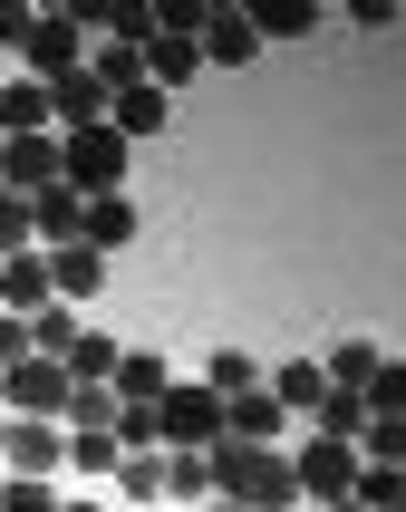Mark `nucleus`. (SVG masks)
Here are the masks:
<instances>
[{
	"label": "nucleus",
	"instance_id": "obj_1",
	"mask_svg": "<svg viewBox=\"0 0 406 512\" xmlns=\"http://www.w3.org/2000/svg\"><path fill=\"white\" fill-rule=\"evenodd\" d=\"M213 503H242V512H290L300 503V484H290V455H271V445H213Z\"/></svg>",
	"mask_w": 406,
	"mask_h": 512
},
{
	"label": "nucleus",
	"instance_id": "obj_2",
	"mask_svg": "<svg viewBox=\"0 0 406 512\" xmlns=\"http://www.w3.org/2000/svg\"><path fill=\"white\" fill-rule=\"evenodd\" d=\"M126 165H136V145L116 136V126H78V136H58V184H68L78 203L126 194Z\"/></svg>",
	"mask_w": 406,
	"mask_h": 512
},
{
	"label": "nucleus",
	"instance_id": "obj_3",
	"mask_svg": "<svg viewBox=\"0 0 406 512\" xmlns=\"http://www.w3.org/2000/svg\"><path fill=\"white\" fill-rule=\"evenodd\" d=\"M155 445H174V455H213V445H223V397L174 377L165 397H155Z\"/></svg>",
	"mask_w": 406,
	"mask_h": 512
},
{
	"label": "nucleus",
	"instance_id": "obj_4",
	"mask_svg": "<svg viewBox=\"0 0 406 512\" xmlns=\"http://www.w3.org/2000/svg\"><path fill=\"white\" fill-rule=\"evenodd\" d=\"M0 416H20V426H58V416H68V368H58V358H20V368H0Z\"/></svg>",
	"mask_w": 406,
	"mask_h": 512
},
{
	"label": "nucleus",
	"instance_id": "obj_5",
	"mask_svg": "<svg viewBox=\"0 0 406 512\" xmlns=\"http://www.w3.org/2000/svg\"><path fill=\"white\" fill-rule=\"evenodd\" d=\"M20 49H29V68H39V87H58L68 68H87V29L68 20V10H49V20H29Z\"/></svg>",
	"mask_w": 406,
	"mask_h": 512
},
{
	"label": "nucleus",
	"instance_id": "obj_6",
	"mask_svg": "<svg viewBox=\"0 0 406 512\" xmlns=\"http://www.w3.org/2000/svg\"><path fill=\"white\" fill-rule=\"evenodd\" d=\"M290 484H300V503H339L348 484H358V445H300V464H290Z\"/></svg>",
	"mask_w": 406,
	"mask_h": 512
},
{
	"label": "nucleus",
	"instance_id": "obj_7",
	"mask_svg": "<svg viewBox=\"0 0 406 512\" xmlns=\"http://www.w3.org/2000/svg\"><path fill=\"white\" fill-rule=\"evenodd\" d=\"M58 184V136H10L0 145V194H49Z\"/></svg>",
	"mask_w": 406,
	"mask_h": 512
},
{
	"label": "nucleus",
	"instance_id": "obj_8",
	"mask_svg": "<svg viewBox=\"0 0 406 512\" xmlns=\"http://www.w3.org/2000/svg\"><path fill=\"white\" fill-rule=\"evenodd\" d=\"M0 464H10V474H29V484H49V464H68V426H20V416H10Z\"/></svg>",
	"mask_w": 406,
	"mask_h": 512
},
{
	"label": "nucleus",
	"instance_id": "obj_9",
	"mask_svg": "<svg viewBox=\"0 0 406 512\" xmlns=\"http://www.w3.org/2000/svg\"><path fill=\"white\" fill-rule=\"evenodd\" d=\"M126 242H136V203L126 194H97V203H78V252H126Z\"/></svg>",
	"mask_w": 406,
	"mask_h": 512
},
{
	"label": "nucleus",
	"instance_id": "obj_10",
	"mask_svg": "<svg viewBox=\"0 0 406 512\" xmlns=\"http://www.w3.org/2000/svg\"><path fill=\"white\" fill-rule=\"evenodd\" d=\"M136 68H145V87L165 97V87H184V78H203V49L194 39H165V29H145V49H136Z\"/></svg>",
	"mask_w": 406,
	"mask_h": 512
},
{
	"label": "nucleus",
	"instance_id": "obj_11",
	"mask_svg": "<svg viewBox=\"0 0 406 512\" xmlns=\"http://www.w3.org/2000/svg\"><path fill=\"white\" fill-rule=\"evenodd\" d=\"M0 310H20V319L49 310V252H10L0 261Z\"/></svg>",
	"mask_w": 406,
	"mask_h": 512
},
{
	"label": "nucleus",
	"instance_id": "obj_12",
	"mask_svg": "<svg viewBox=\"0 0 406 512\" xmlns=\"http://www.w3.org/2000/svg\"><path fill=\"white\" fill-rule=\"evenodd\" d=\"M107 387H116V406H155L174 387V368L155 358V348H116V377H107Z\"/></svg>",
	"mask_w": 406,
	"mask_h": 512
},
{
	"label": "nucleus",
	"instance_id": "obj_13",
	"mask_svg": "<svg viewBox=\"0 0 406 512\" xmlns=\"http://www.w3.org/2000/svg\"><path fill=\"white\" fill-rule=\"evenodd\" d=\"M107 126H116V136H126V145H136V155H145V136H155V126H165V97H155V87H116V97H107Z\"/></svg>",
	"mask_w": 406,
	"mask_h": 512
},
{
	"label": "nucleus",
	"instance_id": "obj_14",
	"mask_svg": "<svg viewBox=\"0 0 406 512\" xmlns=\"http://www.w3.org/2000/svg\"><path fill=\"white\" fill-rule=\"evenodd\" d=\"M261 397L281 406V416H300V406H319V397H329V377H319L310 358H281V368H261Z\"/></svg>",
	"mask_w": 406,
	"mask_h": 512
},
{
	"label": "nucleus",
	"instance_id": "obj_15",
	"mask_svg": "<svg viewBox=\"0 0 406 512\" xmlns=\"http://www.w3.org/2000/svg\"><path fill=\"white\" fill-rule=\"evenodd\" d=\"M194 49H203V68H242V58H252L261 39H252V20H242V10H213Z\"/></svg>",
	"mask_w": 406,
	"mask_h": 512
},
{
	"label": "nucleus",
	"instance_id": "obj_16",
	"mask_svg": "<svg viewBox=\"0 0 406 512\" xmlns=\"http://www.w3.org/2000/svg\"><path fill=\"white\" fill-rule=\"evenodd\" d=\"M29 203V242H78V194H68V184H49V194H20Z\"/></svg>",
	"mask_w": 406,
	"mask_h": 512
},
{
	"label": "nucleus",
	"instance_id": "obj_17",
	"mask_svg": "<svg viewBox=\"0 0 406 512\" xmlns=\"http://www.w3.org/2000/svg\"><path fill=\"white\" fill-rule=\"evenodd\" d=\"M97 281H107V261L78 252V242H58L49 252V300H97Z\"/></svg>",
	"mask_w": 406,
	"mask_h": 512
},
{
	"label": "nucleus",
	"instance_id": "obj_18",
	"mask_svg": "<svg viewBox=\"0 0 406 512\" xmlns=\"http://www.w3.org/2000/svg\"><path fill=\"white\" fill-rule=\"evenodd\" d=\"M271 435H281V406L261 397H223V445H271Z\"/></svg>",
	"mask_w": 406,
	"mask_h": 512
},
{
	"label": "nucleus",
	"instance_id": "obj_19",
	"mask_svg": "<svg viewBox=\"0 0 406 512\" xmlns=\"http://www.w3.org/2000/svg\"><path fill=\"white\" fill-rule=\"evenodd\" d=\"M0 136H58V126H49V87H39V78L0 87Z\"/></svg>",
	"mask_w": 406,
	"mask_h": 512
},
{
	"label": "nucleus",
	"instance_id": "obj_20",
	"mask_svg": "<svg viewBox=\"0 0 406 512\" xmlns=\"http://www.w3.org/2000/svg\"><path fill=\"white\" fill-rule=\"evenodd\" d=\"M242 20H252V39H310L319 0H261V10H242Z\"/></svg>",
	"mask_w": 406,
	"mask_h": 512
},
{
	"label": "nucleus",
	"instance_id": "obj_21",
	"mask_svg": "<svg viewBox=\"0 0 406 512\" xmlns=\"http://www.w3.org/2000/svg\"><path fill=\"white\" fill-rule=\"evenodd\" d=\"M310 426H319V445H358V426H368V397H348V387H329V397L310 406Z\"/></svg>",
	"mask_w": 406,
	"mask_h": 512
},
{
	"label": "nucleus",
	"instance_id": "obj_22",
	"mask_svg": "<svg viewBox=\"0 0 406 512\" xmlns=\"http://www.w3.org/2000/svg\"><path fill=\"white\" fill-rule=\"evenodd\" d=\"M58 368H68V387H107V377H116V339H97V329H78Z\"/></svg>",
	"mask_w": 406,
	"mask_h": 512
},
{
	"label": "nucleus",
	"instance_id": "obj_23",
	"mask_svg": "<svg viewBox=\"0 0 406 512\" xmlns=\"http://www.w3.org/2000/svg\"><path fill=\"white\" fill-rule=\"evenodd\" d=\"M377 368H387V358H377V339H348V348H329V368H319V377H329V387H348V397H368Z\"/></svg>",
	"mask_w": 406,
	"mask_h": 512
},
{
	"label": "nucleus",
	"instance_id": "obj_24",
	"mask_svg": "<svg viewBox=\"0 0 406 512\" xmlns=\"http://www.w3.org/2000/svg\"><path fill=\"white\" fill-rule=\"evenodd\" d=\"M68 435H116V387H68Z\"/></svg>",
	"mask_w": 406,
	"mask_h": 512
},
{
	"label": "nucleus",
	"instance_id": "obj_25",
	"mask_svg": "<svg viewBox=\"0 0 406 512\" xmlns=\"http://www.w3.org/2000/svg\"><path fill=\"white\" fill-rule=\"evenodd\" d=\"M203 387H213V397H252V387H261V368L242 358V348H213V368H203Z\"/></svg>",
	"mask_w": 406,
	"mask_h": 512
},
{
	"label": "nucleus",
	"instance_id": "obj_26",
	"mask_svg": "<svg viewBox=\"0 0 406 512\" xmlns=\"http://www.w3.org/2000/svg\"><path fill=\"white\" fill-rule=\"evenodd\" d=\"M116 493L126 503H155L165 493V455H116Z\"/></svg>",
	"mask_w": 406,
	"mask_h": 512
},
{
	"label": "nucleus",
	"instance_id": "obj_27",
	"mask_svg": "<svg viewBox=\"0 0 406 512\" xmlns=\"http://www.w3.org/2000/svg\"><path fill=\"white\" fill-rule=\"evenodd\" d=\"M397 464H358V484H348V503H358V512H397Z\"/></svg>",
	"mask_w": 406,
	"mask_h": 512
},
{
	"label": "nucleus",
	"instance_id": "obj_28",
	"mask_svg": "<svg viewBox=\"0 0 406 512\" xmlns=\"http://www.w3.org/2000/svg\"><path fill=\"white\" fill-rule=\"evenodd\" d=\"M165 493L174 503H213V464L203 455H165Z\"/></svg>",
	"mask_w": 406,
	"mask_h": 512
},
{
	"label": "nucleus",
	"instance_id": "obj_29",
	"mask_svg": "<svg viewBox=\"0 0 406 512\" xmlns=\"http://www.w3.org/2000/svg\"><path fill=\"white\" fill-rule=\"evenodd\" d=\"M358 445H368L358 464H397V455H406V426H397V416H368V426H358Z\"/></svg>",
	"mask_w": 406,
	"mask_h": 512
},
{
	"label": "nucleus",
	"instance_id": "obj_30",
	"mask_svg": "<svg viewBox=\"0 0 406 512\" xmlns=\"http://www.w3.org/2000/svg\"><path fill=\"white\" fill-rule=\"evenodd\" d=\"M68 474H116V435H68Z\"/></svg>",
	"mask_w": 406,
	"mask_h": 512
},
{
	"label": "nucleus",
	"instance_id": "obj_31",
	"mask_svg": "<svg viewBox=\"0 0 406 512\" xmlns=\"http://www.w3.org/2000/svg\"><path fill=\"white\" fill-rule=\"evenodd\" d=\"M397 406H406V368L387 358V368L368 377V416H397Z\"/></svg>",
	"mask_w": 406,
	"mask_h": 512
},
{
	"label": "nucleus",
	"instance_id": "obj_32",
	"mask_svg": "<svg viewBox=\"0 0 406 512\" xmlns=\"http://www.w3.org/2000/svg\"><path fill=\"white\" fill-rule=\"evenodd\" d=\"M0 512H58V493L29 484V474H10V484H0Z\"/></svg>",
	"mask_w": 406,
	"mask_h": 512
},
{
	"label": "nucleus",
	"instance_id": "obj_33",
	"mask_svg": "<svg viewBox=\"0 0 406 512\" xmlns=\"http://www.w3.org/2000/svg\"><path fill=\"white\" fill-rule=\"evenodd\" d=\"M10 252H29V203L20 194H0V261Z\"/></svg>",
	"mask_w": 406,
	"mask_h": 512
},
{
	"label": "nucleus",
	"instance_id": "obj_34",
	"mask_svg": "<svg viewBox=\"0 0 406 512\" xmlns=\"http://www.w3.org/2000/svg\"><path fill=\"white\" fill-rule=\"evenodd\" d=\"M20 358H29V319L0 310V368H20Z\"/></svg>",
	"mask_w": 406,
	"mask_h": 512
},
{
	"label": "nucleus",
	"instance_id": "obj_35",
	"mask_svg": "<svg viewBox=\"0 0 406 512\" xmlns=\"http://www.w3.org/2000/svg\"><path fill=\"white\" fill-rule=\"evenodd\" d=\"M29 39V10H10V0H0V49H20Z\"/></svg>",
	"mask_w": 406,
	"mask_h": 512
},
{
	"label": "nucleus",
	"instance_id": "obj_36",
	"mask_svg": "<svg viewBox=\"0 0 406 512\" xmlns=\"http://www.w3.org/2000/svg\"><path fill=\"white\" fill-rule=\"evenodd\" d=\"M319 512H358V503H348V493H339V503H319Z\"/></svg>",
	"mask_w": 406,
	"mask_h": 512
},
{
	"label": "nucleus",
	"instance_id": "obj_37",
	"mask_svg": "<svg viewBox=\"0 0 406 512\" xmlns=\"http://www.w3.org/2000/svg\"><path fill=\"white\" fill-rule=\"evenodd\" d=\"M203 512H242V503H203Z\"/></svg>",
	"mask_w": 406,
	"mask_h": 512
},
{
	"label": "nucleus",
	"instance_id": "obj_38",
	"mask_svg": "<svg viewBox=\"0 0 406 512\" xmlns=\"http://www.w3.org/2000/svg\"><path fill=\"white\" fill-rule=\"evenodd\" d=\"M58 512H87V503H58Z\"/></svg>",
	"mask_w": 406,
	"mask_h": 512
},
{
	"label": "nucleus",
	"instance_id": "obj_39",
	"mask_svg": "<svg viewBox=\"0 0 406 512\" xmlns=\"http://www.w3.org/2000/svg\"><path fill=\"white\" fill-rule=\"evenodd\" d=\"M0 435H10V416H0Z\"/></svg>",
	"mask_w": 406,
	"mask_h": 512
},
{
	"label": "nucleus",
	"instance_id": "obj_40",
	"mask_svg": "<svg viewBox=\"0 0 406 512\" xmlns=\"http://www.w3.org/2000/svg\"><path fill=\"white\" fill-rule=\"evenodd\" d=\"M290 512H300V503H290Z\"/></svg>",
	"mask_w": 406,
	"mask_h": 512
},
{
	"label": "nucleus",
	"instance_id": "obj_41",
	"mask_svg": "<svg viewBox=\"0 0 406 512\" xmlns=\"http://www.w3.org/2000/svg\"><path fill=\"white\" fill-rule=\"evenodd\" d=\"M0 145H10V136H0Z\"/></svg>",
	"mask_w": 406,
	"mask_h": 512
}]
</instances>
